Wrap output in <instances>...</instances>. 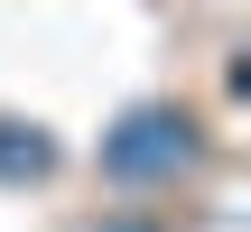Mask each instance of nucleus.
<instances>
[{"label": "nucleus", "mask_w": 251, "mask_h": 232, "mask_svg": "<svg viewBox=\"0 0 251 232\" xmlns=\"http://www.w3.org/2000/svg\"><path fill=\"white\" fill-rule=\"evenodd\" d=\"M186 158H196V121L177 102H140V112H121L102 130V177H121V186H158Z\"/></svg>", "instance_id": "1"}, {"label": "nucleus", "mask_w": 251, "mask_h": 232, "mask_svg": "<svg viewBox=\"0 0 251 232\" xmlns=\"http://www.w3.org/2000/svg\"><path fill=\"white\" fill-rule=\"evenodd\" d=\"M47 167H56V139H47V130L0 121V177H9V186H28V177H47Z\"/></svg>", "instance_id": "2"}]
</instances>
